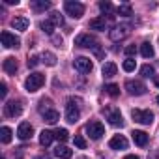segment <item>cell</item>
<instances>
[{"mask_svg": "<svg viewBox=\"0 0 159 159\" xmlns=\"http://www.w3.org/2000/svg\"><path fill=\"white\" fill-rule=\"evenodd\" d=\"M43 84H45V75L43 73H32V75L26 77V81H25V88L28 92H38Z\"/></svg>", "mask_w": 159, "mask_h": 159, "instance_id": "obj_1", "label": "cell"}, {"mask_svg": "<svg viewBox=\"0 0 159 159\" xmlns=\"http://www.w3.org/2000/svg\"><path fill=\"white\" fill-rule=\"evenodd\" d=\"M86 135L92 139V140H99L103 135H105V127H103V124L101 122H88L86 124Z\"/></svg>", "mask_w": 159, "mask_h": 159, "instance_id": "obj_2", "label": "cell"}, {"mask_svg": "<svg viewBox=\"0 0 159 159\" xmlns=\"http://www.w3.org/2000/svg\"><path fill=\"white\" fill-rule=\"evenodd\" d=\"M64 8H66V13L71 15L73 19H81V17L84 15V6H83L81 2H73V0H67V2L64 4Z\"/></svg>", "mask_w": 159, "mask_h": 159, "instance_id": "obj_3", "label": "cell"}, {"mask_svg": "<svg viewBox=\"0 0 159 159\" xmlns=\"http://www.w3.org/2000/svg\"><path fill=\"white\" fill-rule=\"evenodd\" d=\"M131 116L135 122L142 124V125H150L153 122V112L152 111H140V109H133L131 111Z\"/></svg>", "mask_w": 159, "mask_h": 159, "instance_id": "obj_4", "label": "cell"}, {"mask_svg": "<svg viewBox=\"0 0 159 159\" xmlns=\"http://www.w3.org/2000/svg\"><path fill=\"white\" fill-rule=\"evenodd\" d=\"M79 118H81V111H79V105H75V101L69 99L67 105H66V120H67L69 124H75V122H79Z\"/></svg>", "mask_w": 159, "mask_h": 159, "instance_id": "obj_5", "label": "cell"}, {"mask_svg": "<svg viewBox=\"0 0 159 159\" xmlns=\"http://www.w3.org/2000/svg\"><path fill=\"white\" fill-rule=\"evenodd\" d=\"M73 66H75V69H77L79 73H90L92 67H94L92 60L86 58V56H79V58H75V60H73Z\"/></svg>", "mask_w": 159, "mask_h": 159, "instance_id": "obj_6", "label": "cell"}, {"mask_svg": "<svg viewBox=\"0 0 159 159\" xmlns=\"http://www.w3.org/2000/svg\"><path fill=\"white\" fill-rule=\"evenodd\" d=\"M0 39H2V45H4L6 49H13V47H19V45H21V39H19L15 34L8 32V30H4L2 34H0Z\"/></svg>", "mask_w": 159, "mask_h": 159, "instance_id": "obj_7", "label": "cell"}, {"mask_svg": "<svg viewBox=\"0 0 159 159\" xmlns=\"http://www.w3.org/2000/svg\"><path fill=\"white\" fill-rule=\"evenodd\" d=\"M125 90L131 94V96H142V94H146V86H144V83H140V81H127L125 83Z\"/></svg>", "mask_w": 159, "mask_h": 159, "instance_id": "obj_8", "label": "cell"}, {"mask_svg": "<svg viewBox=\"0 0 159 159\" xmlns=\"http://www.w3.org/2000/svg\"><path fill=\"white\" fill-rule=\"evenodd\" d=\"M21 112H23V105H21L19 101H8V103L4 105V114H6L8 118L21 116Z\"/></svg>", "mask_w": 159, "mask_h": 159, "instance_id": "obj_9", "label": "cell"}, {"mask_svg": "<svg viewBox=\"0 0 159 159\" xmlns=\"http://www.w3.org/2000/svg\"><path fill=\"white\" fill-rule=\"evenodd\" d=\"M127 34H129V25H116V26L111 30V39H112V41H120V39H124Z\"/></svg>", "mask_w": 159, "mask_h": 159, "instance_id": "obj_10", "label": "cell"}, {"mask_svg": "<svg viewBox=\"0 0 159 159\" xmlns=\"http://www.w3.org/2000/svg\"><path fill=\"white\" fill-rule=\"evenodd\" d=\"M96 38L90 36V34H79L75 38V45L77 47H96Z\"/></svg>", "mask_w": 159, "mask_h": 159, "instance_id": "obj_11", "label": "cell"}, {"mask_svg": "<svg viewBox=\"0 0 159 159\" xmlns=\"http://www.w3.org/2000/svg\"><path fill=\"white\" fill-rule=\"evenodd\" d=\"M32 133H34V127H32L28 122H23V124L17 127V137H19L21 140H28V139L32 137Z\"/></svg>", "mask_w": 159, "mask_h": 159, "instance_id": "obj_12", "label": "cell"}, {"mask_svg": "<svg viewBox=\"0 0 159 159\" xmlns=\"http://www.w3.org/2000/svg\"><path fill=\"white\" fill-rule=\"evenodd\" d=\"M109 146L112 150H125L127 148V139L124 135H114L111 140H109Z\"/></svg>", "mask_w": 159, "mask_h": 159, "instance_id": "obj_13", "label": "cell"}, {"mask_svg": "<svg viewBox=\"0 0 159 159\" xmlns=\"http://www.w3.org/2000/svg\"><path fill=\"white\" fill-rule=\"evenodd\" d=\"M107 120H109L112 125H122V124H124V118H122L120 111H116V109H109V111H107Z\"/></svg>", "mask_w": 159, "mask_h": 159, "instance_id": "obj_14", "label": "cell"}, {"mask_svg": "<svg viewBox=\"0 0 159 159\" xmlns=\"http://www.w3.org/2000/svg\"><path fill=\"white\" fill-rule=\"evenodd\" d=\"M2 67H4V71H6V73H10V75H15V71H17V60H15L13 56H8V58L4 60Z\"/></svg>", "mask_w": 159, "mask_h": 159, "instance_id": "obj_15", "label": "cell"}, {"mask_svg": "<svg viewBox=\"0 0 159 159\" xmlns=\"http://www.w3.org/2000/svg\"><path fill=\"white\" fill-rule=\"evenodd\" d=\"M131 137H133V142L137 144V146H146L148 144V135L144 133V131H133L131 133Z\"/></svg>", "mask_w": 159, "mask_h": 159, "instance_id": "obj_16", "label": "cell"}, {"mask_svg": "<svg viewBox=\"0 0 159 159\" xmlns=\"http://www.w3.org/2000/svg\"><path fill=\"white\" fill-rule=\"evenodd\" d=\"M54 155H56L58 159H71V157H73V152H71L67 146H64V144L60 146V144H58L56 150H54Z\"/></svg>", "mask_w": 159, "mask_h": 159, "instance_id": "obj_17", "label": "cell"}, {"mask_svg": "<svg viewBox=\"0 0 159 159\" xmlns=\"http://www.w3.org/2000/svg\"><path fill=\"white\" fill-rule=\"evenodd\" d=\"M116 71H118V67H116V64H114V62H105V64H103V69H101L103 77L111 79V77H114V75H116Z\"/></svg>", "mask_w": 159, "mask_h": 159, "instance_id": "obj_18", "label": "cell"}, {"mask_svg": "<svg viewBox=\"0 0 159 159\" xmlns=\"http://www.w3.org/2000/svg\"><path fill=\"white\" fill-rule=\"evenodd\" d=\"M28 19L26 17H15L13 21H11V26L15 28V30H21V32H25L26 28H28Z\"/></svg>", "mask_w": 159, "mask_h": 159, "instance_id": "obj_19", "label": "cell"}, {"mask_svg": "<svg viewBox=\"0 0 159 159\" xmlns=\"http://www.w3.org/2000/svg\"><path fill=\"white\" fill-rule=\"evenodd\" d=\"M92 30H98V32H101V30H105L107 28V21H105V17H96V19H92L90 21V25H88Z\"/></svg>", "mask_w": 159, "mask_h": 159, "instance_id": "obj_20", "label": "cell"}, {"mask_svg": "<svg viewBox=\"0 0 159 159\" xmlns=\"http://www.w3.org/2000/svg\"><path fill=\"white\" fill-rule=\"evenodd\" d=\"M41 116L45 118V122H47V124H56V122L60 120V114H58V111H56V109H49V111H45Z\"/></svg>", "mask_w": 159, "mask_h": 159, "instance_id": "obj_21", "label": "cell"}, {"mask_svg": "<svg viewBox=\"0 0 159 159\" xmlns=\"http://www.w3.org/2000/svg\"><path fill=\"white\" fill-rule=\"evenodd\" d=\"M52 139H54V133H52V131L43 129V131L39 133V144H41V146H49V144L52 142Z\"/></svg>", "mask_w": 159, "mask_h": 159, "instance_id": "obj_22", "label": "cell"}, {"mask_svg": "<svg viewBox=\"0 0 159 159\" xmlns=\"http://www.w3.org/2000/svg\"><path fill=\"white\" fill-rule=\"evenodd\" d=\"M0 140H2V144H10L11 142V129L8 125H4L2 129H0Z\"/></svg>", "mask_w": 159, "mask_h": 159, "instance_id": "obj_23", "label": "cell"}, {"mask_svg": "<svg viewBox=\"0 0 159 159\" xmlns=\"http://www.w3.org/2000/svg\"><path fill=\"white\" fill-rule=\"evenodd\" d=\"M32 8H34L36 11H45V10L51 8V2H47V0H34V2H32Z\"/></svg>", "mask_w": 159, "mask_h": 159, "instance_id": "obj_24", "label": "cell"}, {"mask_svg": "<svg viewBox=\"0 0 159 159\" xmlns=\"http://www.w3.org/2000/svg\"><path fill=\"white\" fill-rule=\"evenodd\" d=\"M140 54H142L144 58H152V56H153V47H152V43L144 41V43L140 45Z\"/></svg>", "mask_w": 159, "mask_h": 159, "instance_id": "obj_25", "label": "cell"}, {"mask_svg": "<svg viewBox=\"0 0 159 159\" xmlns=\"http://www.w3.org/2000/svg\"><path fill=\"white\" fill-rule=\"evenodd\" d=\"M39 28L45 32V34H49V36H52V32H54V23L51 21V19H47V21H41V25H39Z\"/></svg>", "mask_w": 159, "mask_h": 159, "instance_id": "obj_26", "label": "cell"}, {"mask_svg": "<svg viewBox=\"0 0 159 159\" xmlns=\"http://www.w3.org/2000/svg\"><path fill=\"white\" fill-rule=\"evenodd\" d=\"M116 13H118V15H122V17H131V15H133V10H131V6H129V4H122V6H118Z\"/></svg>", "mask_w": 159, "mask_h": 159, "instance_id": "obj_27", "label": "cell"}, {"mask_svg": "<svg viewBox=\"0 0 159 159\" xmlns=\"http://www.w3.org/2000/svg\"><path fill=\"white\" fill-rule=\"evenodd\" d=\"M105 92H107L111 98H118V96H120V86H118V84H112V83H111V84H105Z\"/></svg>", "mask_w": 159, "mask_h": 159, "instance_id": "obj_28", "label": "cell"}, {"mask_svg": "<svg viewBox=\"0 0 159 159\" xmlns=\"http://www.w3.org/2000/svg\"><path fill=\"white\" fill-rule=\"evenodd\" d=\"M41 58H43V60H41L43 64H47V66H56V56H54L52 52H43Z\"/></svg>", "mask_w": 159, "mask_h": 159, "instance_id": "obj_29", "label": "cell"}, {"mask_svg": "<svg viewBox=\"0 0 159 159\" xmlns=\"http://www.w3.org/2000/svg\"><path fill=\"white\" fill-rule=\"evenodd\" d=\"M153 73H155V71H153V67H152V66H148V64H144V66L140 67V75H142V77H146V79H153V77H155Z\"/></svg>", "mask_w": 159, "mask_h": 159, "instance_id": "obj_30", "label": "cell"}, {"mask_svg": "<svg viewBox=\"0 0 159 159\" xmlns=\"http://www.w3.org/2000/svg\"><path fill=\"white\" fill-rule=\"evenodd\" d=\"M54 139H58L60 142H66V140L69 139V133H67V129H56V131H54Z\"/></svg>", "mask_w": 159, "mask_h": 159, "instance_id": "obj_31", "label": "cell"}, {"mask_svg": "<svg viewBox=\"0 0 159 159\" xmlns=\"http://www.w3.org/2000/svg\"><path fill=\"white\" fill-rule=\"evenodd\" d=\"M122 67H124V71H135V67H137V64H135V60H131V58H127V60H124V64H122Z\"/></svg>", "mask_w": 159, "mask_h": 159, "instance_id": "obj_32", "label": "cell"}, {"mask_svg": "<svg viewBox=\"0 0 159 159\" xmlns=\"http://www.w3.org/2000/svg\"><path fill=\"white\" fill-rule=\"evenodd\" d=\"M51 21L54 23V26H58V25L62 26V25H64V17H62L58 11H52V13H51Z\"/></svg>", "mask_w": 159, "mask_h": 159, "instance_id": "obj_33", "label": "cell"}, {"mask_svg": "<svg viewBox=\"0 0 159 159\" xmlns=\"http://www.w3.org/2000/svg\"><path fill=\"white\" fill-rule=\"evenodd\" d=\"M73 140H75V146H77L79 150H86V140H84V139H83L81 135H77V137H75Z\"/></svg>", "mask_w": 159, "mask_h": 159, "instance_id": "obj_34", "label": "cell"}, {"mask_svg": "<svg viewBox=\"0 0 159 159\" xmlns=\"http://www.w3.org/2000/svg\"><path fill=\"white\" fill-rule=\"evenodd\" d=\"M99 10H101L103 13H111V11H112V4L109 2V0H105V2H99Z\"/></svg>", "mask_w": 159, "mask_h": 159, "instance_id": "obj_35", "label": "cell"}, {"mask_svg": "<svg viewBox=\"0 0 159 159\" xmlns=\"http://www.w3.org/2000/svg\"><path fill=\"white\" fill-rule=\"evenodd\" d=\"M124 52H125L127 56H133V54H137V47H135V45H127V47L124 49Z\"/></svg>", "mask_w": 159, "mask_h": 159, "instance_id": "obj_36", "label": "cell"}, {"mask_svg": "<svg viewBox=\"0 0 159 159\" xmlns=\"http://www.w3.org/2000/svg\"><path fill=\"white\" fill-rule=\"evenodd\" d=\"M38 64H39V58L38 56H30L28 58V67H36Z\"/></svg>", "mask_w": 159, "mask_h": 159, "instance_id": "obj_37", "label": "cell"}, {"mask_svg": "<svg viewBox=\"0 0 159 159\" xmlns=\"http://www.w3.org/2000/svg\"><path fill=\"white\" fill-rule=\"evenodd\" d=\"M0 96H2V98L8 96V86H6V83H0Z\"/></svg>", "mask_w": 159, "mask_h": 159, "instance_id": "obj_38", "label": "cell"}, {"mask_svg": "<svg viewBox=\"0 0 159 159\" xmlns=\"http://www.w3.org/2000/svg\"><path fill=\"white\" fill-rule=\"evenodd\" d=\"M124 159H139V157H137V155H125Z\"/></svg>", "mask_w": 159, "mask_h": 159, "instance_id": "obj_39", "label": "cell"}, {"mask_svg": "<svg viewBox=\"0 0 159 159\" xmlns=\"http://www.w3.org/2000/svg\"><path fill=\"white\" fill-rule=\"evenodd\" d=\"M155 84H157V86H159V79H155Z\"/></svg>", "mask_w": 159, "mask_h": 159, "instance_id": "obj_40", "label": "cell"}, {"mask_svg": "<svg viewBox=\"0 0 159 159\" xmlns=\"http://www.w3.org/2000/svg\"><path fill=\"white\" fill-rule=\"evenodd\" d=\"M155 101H157V105H159V96H157V98H155Z\"/></svg>", "mask_w": 159, "mask_h": 159, "instance_id": "obj_41", "label": "cell"}, {"mask_svg": "<svg viewBox=\"0 0 159 159\" xmlns=\"http://www.w3.org/2000/svg\"><path fill=\"white\" fill-rule=\"evenodd\" d=\"M2 159H6V157H2Z\"/></svg>", "mask_w": 159, "mask_h": 159, "instance_id": "obj_42", "label": "cell"}]
</instances>
